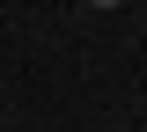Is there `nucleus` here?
<instances>
[{
	"label": "nucleus",
	"mask_w": 147,
	"mask_h": 132,
	"mask_svg": "<svg viewBox=\"0 0 147 132\" xmlns=\"http://www.w3.org/2000/svg\"><path fill=\"white\" fill-rule=\"evenodd\" d=\"M88 7H118V0H88Z\"/></svg>",
	"instance_id": "1"
}]
</instances>
